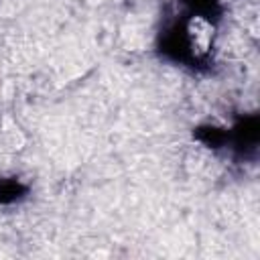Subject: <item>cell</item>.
Instances as JSON below:
<instances>
[{
    "label": "cell",
    "mask_w": 260,
    "mask_h": 260,
    "mask_svg": "<svg viewBox=\"0 0 260 260\" xmlns=\"http://www.w3.org/2000/svg\"><path fill=\"white\" fill-rule=\"evenodd\" d=\"M175 6L158 32L156 51L162 59L193 71L209 69L223 14L221 0H175Z\"/></svg>",
    "instance_id": "obj_1"
},
{
    "label": "cell",
    "mask_w": 260,
    "mask_h": 260,
    "mask_svg": "<svg viewBox=\"0 0 260 260\" xmlns=\"http://www.w3.org/2000/svg\"><path fill=\"white\" fill-rule=\"evenodd\" d=\"M28 195V185L18 177H0V205L20 203Z\"/></svg>",
    "instance_id": "obj_2"
}]
</instances>
